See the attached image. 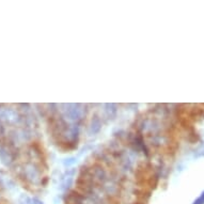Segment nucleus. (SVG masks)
Instances as JSON below:
<instances>
[{"mask_svg":"<svg viewBox=\"0 0 204 204\" xmlns=\"http://www.w3.org/2000/svg\"><path fill=\"white\" fill-rule=\"evenodd\" d=\"M195 204H204V193L202 195V197H201L197 202H195Z\"/></svg>","mask_w":204,"mask_h":204,"instance_id":"1","label":"nucleus"}]
</instances>
